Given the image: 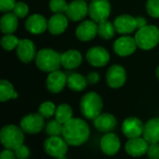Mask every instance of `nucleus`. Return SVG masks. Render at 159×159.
<instances>
[{"label": "nucleus", "instance_id": "1", "mask_svg": "<svg viewBox=\"0 0 159 159\" xmlns=\"http://www.w3.org/2000/svg\"><path fill=\"white\" fill-rule=\"evenodd\" d=\"M90 130L87 122L80 118H72L63 125L62 137L71 146H80L89 138Z\"/></svg>", "mask_w": 159, "mask_h": 159}, {"label": "nucleus", "instance_id": "2", "mask_svg": "<svg viewBox=\"0 0 159 159\" xmlns=\"http://www.w3.org/2000/svg\"><path fill=\"white\" fill-rule=\"evenodd\" d=\"M102 107L103 102L101 96L94 91L88 92L81 98L80 111L87 119L94 120L102 114Z\"/></svg>", "mask_w": 159, "mask_h": 159}, {"label": "nucleus", "instance_id": "3", "mask_svg": "<svg viewBox=\"0 0 159 159\" xmlns=\"http://www.w3.org/2000/svg\"><path fill=\"white\" fill-rule=\"evenodd\" d=\"M35 64L39 70L45 73L59 70L61 65V54L51 48L40 49L35 56Z\"/></svg>", "mask_w": 159, "mask_h": 159}, {"label": "nucleus", "instance_id": "4", "mask_svg": "<svg viewBox=\"0 0 159 159\" xmlns=\"http://www.w3.org/2000/svg\"><path fill=\"white\" fill-rule=\"evenodd\" d=\"M134 38L141 49H153L159 43V29L155 25H146L138 30Z\"/></svg>", "mask_w": 159, "mask_h": 159}, {"label": "nucleus", "instance_id": "5", "mask_svg": "<svg viewBox=\"0 0 159 159\" xmlns=\"http://www.w3.org/2000/svg\"><path fill=\"white\" fill-rule=\"evenodd\" d=\"M21 128L15 125H7L0 131L1 143L5 148L15 150L20 145L23 144L24 134Z\"/></svg>", "mask_w": 159, "mask_h": 159}, {"label": "nucleus", "instance_id": "6", "mask_svg": "<svg viewBox=\"0 0 159 159\" xmlns=\"http://www.w3.org/2000/svg\"><path fill=\"white\" fill-rule=\"evenodd\" d=\"M68 145L63 137L49 136L44 143V150L49 157L61 159L68 151Z\"/></svg>", "mask_w": 159, "mask_h": 159}, {"label": "nucleus", "instance_id": "7", "mask_svg": "<svg viewBox=\"0 0 159 159\" xmlns=\"http://www.w3.org/2000/svg\"><path fill=\"white\" fill-rule=\"evenodd\" d=\"M111 14V5L108 0H92L89 5V15L97 23L107 20Z\"/></svg>", "mask_w": 159, "mask_h": 159}, {"label": "nucleus", "instance_id": "8", "mask_svg": "<svg viewBox=\"0 0 159 159\" xmlns=\"http://www.w3.org/2000/svg\"><path fill=\"white\" fill-rule=\"evenodd\" d=\"M20 126L27 134H36L42 131L45 127L44 117L38 114H29L22 117Z\"/></svg>", "mask_w": 159, "mask_h": 159}, {"label": "nucleus", "instance_id": "9", "mask_svg": "<svg viewBox=\"0 0 159 159\" xmlns=\"http://www.w3.org/2000/svg\"><path fill=\"white\" fill-rule=\"evenodd\" d=\"M87 61L89 63L94 67H103L110 61L109 52L102 47H92L86 54Z\"/></svg>", "mask_w": 159, "mask_h": 159}, {"label": "nucleus", "instance_id": "10", "mask_svg": "<svg viewBox=\"0 0 159 159\" xmlns=\"http://www.w3.org/2000/svg\"><path fill=\"white\" fill-rule=\"evenodd\" d=\"M127 80V73L123 66L113 65L106 73V81L110 88L119 89L123 87Z\"/></svg>", "mask_w": 159, "mask_h": 159}, {"label": "nucleus", "instance_id": "11", "mask_svg": "<svg viewBox=\"0 0 159 159\" xmlns=\"http://www.w3.org/2000/svg\"><path fill=\"white\" fill-rule=\"evenodd\" d=\"M138 46L136 43L135 38L129 36V35H124L116 39L114 43V50L115 52L121 57H127L135 52L137 49Z\"/></svg>", "mask_w": 159, "mask_h": 159}, {"label": "nucleus", "instance_id": "12", "mask_svg": "<svg viewBox=\"0 0 159 159\" xmlns=\"http://www.w3.org/2000/svg\"><path fill=\"white\" fill-rule=\"evenodd\" d=\"M65 13L72 21H79L89 14V5L85 0H74L68 4Z\"/></svg>", "mask_w": 159, "mask_h": 159}, {"label": "nucleus", "instance_id": "13", "mask_svg": "<svg viewBox=\"0 0 159 159\" xmlns=\"http://www.w3.org/2000/svg\"><path fill=\"white\" fill-rule=\"evenodd\" d=\"M17 56L21 62L29 63L33 60H35L36 49L35 45L30 39H20L17 47Z\"/></svg>", "mask_w": 159, "mask_h": 159}, {"label": "nucleus", "instance_id": "14", "mask_svg": "<svg viewBox=\"0 0 159 159\" xmlns=\"http://www.w3.org/2000/svg\"><path fill=\"white\" fill-rule=\"evenodd\" d=\"M67 79L68 77L66 76V75L60 70L49 73L46 81L48 91L54 94L60 93L65 88L67 84Z\"/></svg>", "mask_w": 159, "mask_h": 159}, {"label": "nucleus", "instance_id": "15", "mask_svg": "<svg viewBox=\"0 0 159 159\" xmlns=\"http://www.w3.org/2000/svg\"><path fill=\"white\" fill-rule=\"evenodd\" d=\"M114 25L116 33L124 35L132 34L136 29H138L136 18L128 14H123L116 17L114 20Z\"/></svg>", "mask_w": 159, "mask_h": 159}, {"label": "nucleus", "instance_id": "16", "mask_svg": "<svg viewBox=\"0 0 159 159\" xmlns=\"http://www.w3.org/2000/svg\"><path fill=\"white\" fill-rule=\"evenodd\" d=\"M143 129L144 125L142 120L133 116L125 119L122 124V132L129 139L141 137L143 133Z\"/></svg>", "mask_w": 159, "mask_h": 159}, {"label": "nucleus", "instance_id": "17", "mask_svg": "<svg viewBox=\"0 0 159 159\" xmlns=\"http://www.w3.org/2000/svg\"><path fill=\"white\" fill-rule=\"evenodd\" d=\"M98 34V24L94 20L82 21L75 30L76 37L83 42L92 40Z\"/></svg>", "mask_w": 159, "mask_h": 159}, {"label": "nucleus", "instance_id": "18", "mask_svg": "<svg viewBox=\"0 0 159 159\" xmlns=\"http://www.w3.org/2000/svg\"><path fill=\"white\" fill-rule=\"evenodd\" d=\"M148 147L149 143L144 138L141 137L129 139L125 145L127 154L134 157H139L147 154Z\"/></svg>", "mask_w": 159, "mask_h": 159}, {"label": "nucleus", "instance_id": "19", "mask_svg": "<svg viewBox=\"0 0 159 159\" xmlns=\"http://www.w3.org/2000/svg\"><path fill=\"white\" fill-rule=\"evenodd\" d=\"M48 21L40 14H33L25 21L26 30L33 34H40L48 29Z\"/></svg>", "mask_w": 159, "mask_h": 159}, {"label": "nucleus", "instance_id": "20", "mask_svg": "<svg viewBox=\"0 0 159 159\" xmlns=\"http://www.w3.org/2000/svg\"><path fill=\"white\" fill-rule=\"evenodd\" d=\"M100 144H101L102 151L105 155L110 156V157L116 155L120 149V146H121L119 138L112 132L106 133L102 138Z\"/></svg>", "mask_w": 159, "mask_h": 159}, {"label": "nucleus", "instance_id": "21", "mask_svg": "<svg viewBox=\"0 0 159 159\" xmlns=\"http://www.w3.org/2000/svg\"><path fill=\"white\" fill-rule=\"evenodd\" d=\"M68 27V17L63 13H55L48 20V29L51 34H61Z\"/></svg>", "mask_w": 159, "mask_h": 159}, {"label": "nucleus", "instance_id": "22", "mask_svg": "<svg viewBox=\"0 0 159 159\" xmlns=\"http://www.w3.org/2000/svg\"><path fill=\"white\" fill-rule=\"evenodd\" d=\"M94 127L101 132H111L116 126V117L108 113L101 114L94 119Z\"/></svg>", "mask_w": 159, "mask_h": 159}, {"label": "nucleus", "instance_id": "23", "mask_svg": "<svg viewBox=\"0 0 159 159\" xmlns=\"http://www.w3.org/2000/svg\"><path fill=\"white\" fill-rule=\"evenodd\" d=\"M61 61L65 69H75L82 63V55L78 50L70 49L61 54Z\"/></svg>", "mask_w": 159, "mask_h": 159}, {"label": "nucleus", "instance_id": "24", "mask_svg": "<svg viewBox=\"0 0 159 159\" xmlns=\"http://www.w3.org/2000/svg\"><path fill=\"white\" fill-rule=\"evenodd\" d=\"M143 138L149 143H159V118L155 117L146 122L143 129Z\"/></svg>", "mask_w": 159, "mask_h": 159}, {"label": "nucleus", "instance_id": "25", "mask_svg": "<svg viewBox=\"0 0 159 159\" xmlns=\"http://www.w3.org/2000/svg\"><path fill=\"white\" fill-rule=\"evenodd\" d=\"M0 28L4 34H13L18 28V17L14 12H6L1 18Z\"/></svg>", "mask_w": 159, "mask_h": 159}, {"label": "nucleus", "instance_id": "26", "mask_svg": "<svg viewBox=\"0 0 159 159\" xmlns=\"http://www.w3.org/2000/svg\"><path fill=\"white\" fill-rule=\"evenodd\" d=\"M88 79L80 74H72L68 76L67 86L73 91H82L88 86Z\"/></svg>", "mask_w": 159, "mask_h": 159}, {"label": "nucleus", "instance_id": "27", "mask_svg": "<svg viewBox=\"0 0 159 159\" xmlns=\"http://www.w3.org/2000/svg\"><path fill=\"white\" fill-rule=\"evenodd\" d=\"M116 28L114 23L110 22L107 20L98 22V34L105 40H109L115 36Z\"/></svg>", "mask_w": 159, "mask_h": 159}, {"label": "nucleus", "instance_id": "28", "mask_svg": "<svg viewBox=\"0 0 159 159\" xmlns=\"http://www.w3.org/2000/svg\"><path fill=\"white\" fill-rule=\"evenodd\" d=\"M72 118H73V110L69 104L61 103L56 108L55 119L58 120L61 124L64 125Z\"/></svg>", "mask_w": 159, "mask_h": 159}, {"label": "nucleus", "instance_id": "29", "mask_svg": "<svg viewBox=\"0 0 159 159\" xmlns=\"http://www.w3.org/2000/svg\"><path fill=\"white\" fill-rule=\"evenodd\" d=\"M16 91L14 90L13 85L7 80L2 79L0 81V102H5L13 98Z\"/></svg>", "mask_w": 159, "mask_h": 159}, {"label": "nucleus", "instance_id": "30", "mask_svg": "<svg viewBox=\"0 0 159 159\" xmlns=\"http://www.w3.org/2000/svg\"><path fill=\"white\" fill-rule=\"evenodd\" d=\"M19 42H20V39H18L17 36H15L12 34H7L2 37L1 46L5 50L10 51V50H13L14 48H17Z\"/></svg>", "mask_w": 159, "mask_h": 159}, {"label": "nucleus", "instance_id": "31", "mask_svg": "<svg viewBox=\"0 0 159 159\" xmlns=\"http://www.w3.org/2000/svg\"><path fill=\"white\" fill-rule=\"evenodd\" d=\"M63 125L58 120H50L45 127V131L48 136H61L62 135Z\"/></svg>", "mask_w": 159, "mask_h": 159}, {"label": "nucleus", "instance_id": "32", "mask_svg": "<svg viewBox=\"0 0 159 159\" xmlns=\"http://www.w3.org/2000/svg\"><path fill=\"white\" fill-rule=\"evenodd\" d=\"M56 106L53 102H43L39 108H38V113L44 117V118H50L52 116H55L56 112Z\"/></svg>", "mask_w": 159, "mask_h": 159}, {"label": "nucleus", "instance_id": "33", "mask_svg": "<svg viewBox=\"0 0 159 159\" xmlns=\"http://www.w3.org/2000/svg\"><path fill=\"white\" fill-rule=\"evenodd\" d=\"M68 4L65 0H50L49 9L53 13H64L66 12Z\"/></svg>", "mask_w": 159, "mask_h": 159}, {"label": "nucleus", "instance_id": "34", "mask_svg": "<svg viewBox=\"0 0 159 159\" xmlns=\"http://www.w3.org/2000/svg\"><path fill=\"white\" fill-rule=\"evenodd\" d=\"M146 10L153 18H159V0H148L146 3Z\"/></svg>", "mask_w": 159, "mask_h": 159}, {"label": "nucleus", "instance_id": "35", "mask_svg": "<svg viewBox=\"0 0 159 159\" xmlns=\"http://www.w3.org/2000/svg\"><path fill=\"white\" fill-rule=\"evenodd\" d=\"M12 11L18 18H24L29 13V7L24 2H17Z\"/></svg>", "mask_w": 159, "mask_h": 159}, {"label": "nucleus", "instance_id": "36", "mask_svg": "<svg viewBox=\"0 0 159 159\" xmlns=\"http://www.w3.org/2000/svg\"><path fill=\"white\" fill-rule=\"evenodd\" d=\"M14 152H15L16 157L19 159H25L29 157V156H30V150L28 149L27 146H25L23 144L17 147L14 150Z\"/></svg>", "mask_w": 159, "mask_h": 159}, {"label": "nucleus", "instance_id": "37", "mask_svg": "<svg viewBox=\"0 0 159 159\" xmlns=\"http://www.w3.org/2000/svg\"><path fill=\"white\" fill-rule=\"evenodd\" d=\"M147 156L151 159H159V144L158 143H150L148 150H147Z\"/></svg>", "mask_w": 159, "mask_h": 159}, {"label": "nucleus", "instance_id": "38", "mask_svg": "<svg viewBox=\"0 0 159 159\" xmlns=\"http://www.w3.org/2000/svg\"><path fill=\"white\" fill-rule=\"evenodd\" d=\"M16 3L15 0H0V10L2 12H9L13 10Z\"/></svg>", "mask_w": 159, "mask_h": 159}, {"label": "nucleus", "instance_id": "39", "mask_svg": "<svg viewBox=\"0 0 159 159\" xmlns=\"http://www.w3.org/2000/svg\"><path fill=\"white\" fill-rule=\"evenodd\" d=\"M0 157L2 159H15L16 157V155H15V152L14 150H11V149H7L6 148L0 155Z\"/></svg>", "mask_w": 159, "mask_h": 159}, {"label": "nucleus", "instance_id": "40", "mask_svg": "<svg viewBox=\"0 0 159 159\" xmlns=\"http://www.w3.org/2000/svg\"><path fill=\"white\" fill-rule=\"evenodd\" d=\"M87 79H88V82H89V84L94 85V84H97V83L100 81V75H99V74L96 73V72H91V73H89V74L88 75Z\"/></svg>", "mask_w": 159, "mask_h": 159}, {"label": "nucleus", "instance_id": "41", "mask_svg": "<svg viewBox=\"0 0 159 159\" xmlns=\"http://www.w3.org/2000/svg\"><path fill=\"white\" fill-rule=\"evenodd\" d=\"M136 21H137V27H138V29L143 28V27H144V26L147 25V20L143 17H137L136 18Z\"/></svg>", "mask_w": 159, "mask_h": 159}, {"label": "nucleus", "instance_id": "42", "mask_svg": "<svg viewBox=\"0 0 159 159\" xmlns=\"http://www.w3.org/2000/svg\"><path fill=\"white\" fill-rule=\"evenodd\" d=\"M156 74H157V77L158 78V80H159V66L157 67V72H156Z\"/></svg>", "mask_w": 159, "mask_h": 159}, {"label": "nucleus", "instance_id": "43", "mask_svg": "<svg viewBox=\"0 0 159 159\" xmlns=\"http://www.w3.org/2000/svg\"><path fill=\"white\" fill-rule=\"evenodd\" d=\"M85 1H87V0H85Z\"/></svg>", "mask_w": 159, "mask_h": 159}]
</instances>
